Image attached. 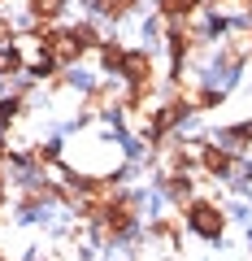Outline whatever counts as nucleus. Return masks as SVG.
<instances>
[{"instance_id": "nucleus-1", "label": "nucleus", "mask_w": 252, "mask_h": 261, "mask_svg": "<svg viewBox=\"0 0 252 261\" xmlns=\"http://www.w3.org/2000/svg\"><path fill=\"white\" fill-rule=\"evenodd\" d=\"M191 226H196L200 235H217V226H222V218H217V214H213L209 205H200L196 214H191Z\"/></svg>"}]
</instances>
